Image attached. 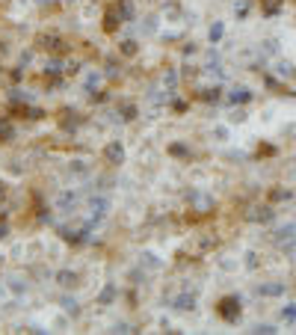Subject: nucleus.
Returning <instances> with one entry per match:
<instances>
[{
  "label": "nucleus",
  "instance_id": "1",
  "mask_svg": "<svg viewBox=\"0 0 296 335\" xmlns=\"http://www.w3.org/2000/svg\"><path fill=\"white\" fill-rule=\"evenodd\" d=\"M219 315H222V321L234 324L237 318H240V300L237 297H222L219 300Z\"/></svg>",
  "mask_w": 296,
  "mask_h": 335
},
{
  "label": "nucleus",
  "instance_id": "2",
  "mask_svg": "<svg viewBox=\"0 0 296 335\" xmlns=\"http://www.w3.org/2000/svg\"><path fill=\"white\" fill-rule=\"evenodd\" d=\"M121 21H124V18H121L118 6H110V9H107V15H104V30H107V33H116Z\"/></svg>",
  "mask_w": 296,
  "mask_h": 335
},
{
  "label": "nucleus",
  "instance_id": "3",
  "mask_svg": "<svg viewBox=\"0 0 296 335\" xmlns=\"http://www.w3.org/2000/svg\"><path fill=\"white\" fill-rule=\"evenodd\" d=\"M104 161H107V164H121V161H124V149H121L118 143H110V146L104 149Z\"/></svg>",
  "mask_w": 296,
  "mask_h": 335
},
{
  "label": "nucleus",
  "instance_id": "4",
  "mask_svg": "<svg viewBox=\"0 0 296 335\" xmlns=\"http://www.w3.org/2000/svg\"><path fill=\"white\" fill-rule=\"evenodd\" d=\"M39 48H45V51H54V54H62V51H65V45L59 42L57 36H39Z\"/></svg>",
  "mask_w": 296,
  "mask_h": 335
},
{
  "label": "nucleus",
  "instance_id": "5",
  "mask_svg": "<svg viewBox=\"0 0 296 335\" xmlns=\"http://www.w3.org/2000/svg\"><path fill=\"white\" fill-rule=\"evenodd\" d=\"M0 140L3 143H12L15 140V125L9 119H0Z\"/></svg>",
  "mask_w": 296,
  "mask_h": 335
},
{
  "label": "nucleus",
  "instance_id": "6",
  "mask_svg": "<svg viewBox=\"0 0 296 335\" xmlns=\"http://www.w3.org/2000/svg\"><path fill=\"white\" fill-rule=\"evenodd\" d=\"M190 199H193V202H196V208H198V214H207V211H210V208H213V202H210V199H207V196H201V193H193V196H190Z\"/></svg>",
  "mask_w": 296,
  "mask_h": 335
},
{
  "label": "nucleus",
  "instance_id": "7",
  "mask_svg": "<svg viewBox=\"0 0 296 335\" xmlns=\"http://www.w3.org/2000/svg\"><path fill=\"white\" fill-rule=\"evenodd\" d=\"M107 208H110L107 199H92V220H101L107 214Z\"/></svg>",
  "mask_w": 296,
  "mask_h": 335
},
{
  "label": "nucleus",
  "instance_id": "8",
  "mask_svg": "<svg viewBox=\"0 0 296 335\" xmlns=\"http://www.w3.org/2000/svg\"><path fill=\"white\" fill-rule=\"evenodd\" d=\"M74 202H77V196H74V193H59L57 208H59V211H68V208H74Z\"/></svg>",
  "mask_w": 296,
  "mask_h": 335
},
{
  "label": "nucleus",
  "instance_id": "9",
  "mask_svg": "<svg viewBox=\"0 0 296 335\" xmlns=\"http://www.w3.org/2000/svg\"><path fill=\"white\" fill-rule=\"evenodd\" d=\"M57 282L62 285V288H71V285L77 282V276H74L71 270H59V273H57Z\"/></svg>",
  "mask_w": 296,
  "mask_h": 335
},
{
  "label": "nucleus",
  "instance_id": "10",
  "mask_svg": "<svg viewBox=\"0 0 296 335\" xmlns=\"http://www.w3.org/2000/svg\"><path fill=\"white\" fill-rule=\"evenodd\" d=\"M118 12H121L124 21H133V3L130 0H118Z\"/></svg>",
  "mask_w": 296,
  "mask_h": 335
},
{
  "label": "nucleus",
  "instance_id": "11",
  "mask_svg": "<svg viewBox=\"0 0 296 335\" xmlns=\"http://www.w3.org/2000/svg\"><path fill=\"white\" fill-rule=\"evenodd\" d=\"M136 51H139V45H136L133 39H127V42H121V54H124V56H136Z\"/></svg>",
  "mask_w": 296,
  "mask_h": 335
},
{
  "label": "nucleus",
  "instance_id": "12",
  "mask_svg": "<svg viewBox=\"0 0 296 335\" xmlns=\"http://www.w3.org/2000/svg\"><path fill=\"white\" fill-rule=\"evenodd\" d=\"M175 306L187 312V309H193V306H196V297H187V294H184V297H178V300H175Z\"/></svg>",
  "mask_w": 296,
  "mask_h": 335
},
{
  "label": "nucleus",
  "instance_id": "13",
  "mask_svg": "<svg viewBox=\"0 0 296 335\" xmlns=\"http://www.w3.org/2000/svg\"><path fill=\"white\" fill-rule=\"evenodd\" d=\"M282 6V0H264V15H276Z\"/></svg>",
  "mask_w": 296,
  "mask_h": 335
},
{
  "label": "nucleus",
  "instance_id": "14",
  "mask_svg": "<svg viewBox=\"0 0 296 335\" xmlns=\"http://www.w3.org/2000/svg\"><path fill=\"white\" fill-rule=\"evenodd\" d=\"M59 71H65V68H62V62H59V59H51V62H48V65H45V74H59Z\"/></svg>",
  "mask_w": 296,
  "mask_h": 335
},
{
  "label": "nucleus",
  "instance_id": "15",
  "mask_svg": "<svg viewBox=\"0 0 296 335\" xmlns=\"http://www.w3.org/2000/svg\"><path fill=\"white\" fill-rule=\"evenodd\" d=\"M231 101H249V92L240 86V89H234V92H231Z\"/></svg>",
  "mask_w": 296,
  "mask_h": 335
},
{
  "label": "nucleus",
  "instance_id": "16",
  "mask_svg": "<svg viewBox=\"0 0 296 335\" xmlns=\"http://www.w3.org/2000/svg\"><path fill=\"white\" fill-rule=\"evenodd\" d=\"M113 297H116V288H113V285H107V288H104V294H101V303H110Z\"/></svg>",
  "mask_w": 296,
  "mask_h": 335
},
{
  "label": "nucleus",
  "instance_id": "17",
  "mask_svg": "<svg viewBox=\"0 0 296 335\" xmlns=\"http://www.w3.org/2000/svg\"><path fill=\"white\" fill-rule=\"evenodd\" d=\"M219 36H222V24H216V27H213V30H210V42H216V39H219Z\"/></svg>",
  "mask_w": 296,
  "mask_h": 335
},
{
  "label": "nucleus",
  "instance_id": "18",
  "mask_svg": "<svg viewBox=\"0 0 296 335\" xmlns=\"http://www.w3.org/2000/svg\"><path fill=\"white\" fill-rule=\"evenodd\" d=\"M201 98H207V101H216V98H219V89H207Z\"/></svg>",
  "mask_w": 296,
  "mask_h": 335
},
{
  "label": "nucleus",
  "instance_id": "19",
  "mask_svg": "<svg viewBox=\"0 0 296 335\" xmlns=\"http://www.w3.org/2000/svg\"><path fill=\"white\" fill-rule=\"evenodd\" d=\"M62 306H65L71 315H77V303H74V300H62Z\"/></svg>",
  "mask_w": 296,
  "mask_h": 335
},
{
  "label": "nucleus",
  "instance_id": "20",
  "mask_svg": "<svg viewBox=\"0 0 296 335\" xmlns=\"http://www.w3.org/2000/svg\"><path fill=\"white\" fill-rule=\"evenodd\" d=\"M163 83H166V86H169V89H172V86H175V83H178L175 71H169V74H166V80H163Z\"/></svg>",
  "mask_w": 296,
  "mask_h": 335
},
{
  "label": "nucleus",
  "instance_id": "21",
  "mask_svg": "<svg viewBox=\"0 0 296 335\" xmlns=\"http://www.w3.org/2000/svg\"><path fill=\"white\" fill-rule=\"evenodd\" d=\"M172 155H181V158H184V155H187V149H184V146H172Z\"/></svg>",
  "mask_w": 296,
  "mask_h": 335
},
{
  "label": "nucleus",
  "instance_id": "22",
  "mask_svg": "<svg viewBox=\"0 0 296 335\" xmlns=\"http://www.w3.org/2000/svg\"><path fill=\"white\" fill-rule=\"evenodd\" d=\"M6 196V181H0V199Z\"/></svg>",
  "mask_w": 296,
  "mask_h": 335
}]
</instances>
